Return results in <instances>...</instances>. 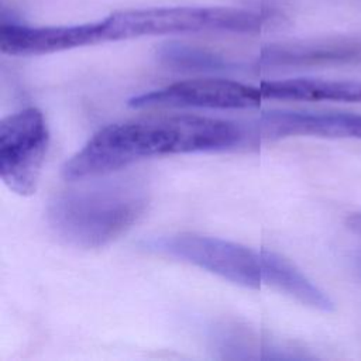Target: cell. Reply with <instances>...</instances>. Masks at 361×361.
<instances>
[{
	"instance_id": "obj_1",
	"label": "cell",
	"mask_w": 361,
	"mask_h": 361,
	"mask_svg": "<svg viewBox=\"0 0 361 361\" xmlns=\"http://www.w3.org/2000/svg\"><path fill=\"white\" fill-rule=\"evenodd\" d=\"M269 14L237 7H149L116 11L102 20L72 25L31 27L8 23L1 30V49L13 56H32L141 37L223 31L258 32Z\"/></svg>"
},
{
	"instance_id": "obj_2",
	"label": "cell",
	"mask_w": 361,
	"mask_h": 361,
	"mask_svg": "<svg viewBox=\"0 0 361 361\" xmlns=\"http://www.w3.org/2000/svg\"><path fill=\"white\" fill-rule=\"evenodd\" d=\"M251 140L248 124L195 114H159L111 123L62 166L66 180H86L154 157L227 151Z\"/></svg>"
},
{
	"instance_id": "obj_3",
	"label": "cell",
	"mask_w": 361,
	"mask_h": 361,
	"mask_svg": "<svg viewBox=\"0 0 361 361\" xmlns=\"http://www.w3.org/2000/svg\"><path fill=\"white\" fill-rule=\"evenodd\" d=\"M141 248L175 258L214 274L235 285L259 289L269 286L320 312H331L330 296L285 257L255 250L230 240L196 233H175L141 243Z\"/></svg>"
},
{
	"instance_id": "obj_4",
	"label": "cell",
	"mask_w": 361,
	"mask_h": 361,
	"mask_svg": "<svg viewBox=\"0 0 361 361\" xmlns=\"http://www.w3.org/2000/svg\"><path fill=\"white\" fill-rule=\"evenodd\" d=\"M148 192L130 178L107 179L58 193L48 204L52 231L85 250L100 248L130 230L144 214Z\"/></svg>"
},
{
	"instance_id": "obj_5",
	"label": "cell",
	"mask_w": 361,
	"mask_h": 361,
	"mask_svg": "<svg viewBox=\"0 0 361 361\" xmlns=\"http://www.w3.org/2000/svg\"><path fill=\"white\" fill-rule=\"evenodd\" d=\"M49 144L42 111L27 107L0 121V178L20 196L35 193Z\"/></svg>"
},
{
	"instance_id": "obj_6",
	"label": "cell",
	"mask_w": 361,
	"mask_h": 361,
	"mask_svg": "<svg viewBox=\"0 0 361 361\" xmlns=\"http://www.w3.org/2000/svg\"><path fill=\"white\" fill-rule=\"evenodd\" d=\"M258 85H248L226 78H195L134 96L128 106L142 107H196L240 110L261 104Z\"/></svg>"
},
{
	"instance_id": "obj_7",
	"label": "cell",
	"mask_w": 361,
	"mask_h": 361,
	"mask_svg": "<svg viewBox=\"0 0 361 361\" xmlns=\"http://www.w3.org/2000/svg\"><path fill=\"white\" fill-rule=\"evenodd\" d=\"M247 124L254 140L286 137L361 140V114L345 111L274 110L262 113Z\"/></svg>"
},
{
	"instance_id": "obj_8",
	"label": "cell",
	"mask_w": 361,
	"mask_h": 361,
	"mask_svg": "<svg viewBox=\"0 0 361 361\" xmlns=\"http://www.w3.org/2000/svg\"><path fill=\"white\" fill-rule=\"evenodd\" d=\"M258 87L264 100L361 103L360 80L290 78L261 82Z\"/></svg>"
},
{
	"instance_id": "obj_9",
	"label": "cell",
	"mask_w": 361,
	"mask_h": 361,
	"mask_svg": "<svg viewBox=\"0 0 361 361\" xmlns=\"http://www.w3.org/2000/svg\"><path fill=\"white\" fill-rule=\"evenodd\" d=\"M361 59V48L350 44H288L262 49L258 63L265 66H310Z\"/></svg>"
},
{
	"instance_id": "obj_10",
	"label": "cell",
	"mask_w": 361,
	"mask_h": 361,
	"mask_svg": "<svg viewBox=\"0 0 361 361\" xmlns=\"http://www.w3.org/2000/svg\"><path fill=\"white\" fill-rule=\"evenodd\" d=\"M161 58L166 63L178 68L217 71L228 66V62L216 54L182 44H168L161 49Z\"/></svg>"
},
{
	"instance_id": "obj_11",
	"label": "cell",
	"mask_w": 361,
	"mask_h": 361,
	"mask_svg": "<svg viewBox=\"0 0 361 361\" xmlns=\"http://www.w3.org/2000/svg\"><path fill=\"white\" fill-rule=\"evenodd\" d=\"M347 227L353 231V233H355V234H358V235H361V213H353V214H350L348 217H347Z\"/></svg>"
},
{
	"instance_id": "obj_12",
	"label": "cell",
	"mask_w": 361,
	"mask_h": 361,
	"mask_svg": "<svg viewBox=\"0 0 361 361\" xmlns=\"http://www.w3.org/2000/svg\"><path fill=\"white\" fill-rule=\"evenodd\" d=\"M354 265H355V268H357V272L361 275V254H357V255H355Z\"/></svg>"
}]
</instances>
